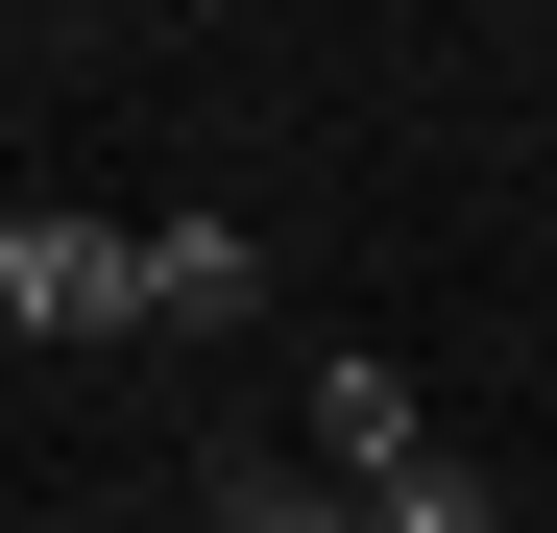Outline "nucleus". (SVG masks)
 I'll list each match as a JSON object with an SVG mask.
<instances>
[{
    "label": "nucleus",
    "mask_w": 557,
    "mask_h": 533,
    "mask_svg": "<svg viewBox=\"0 0 557 533\" xmlns=\"http://www.w3.org/2000/svg\"><path fill=\"white\" fill-rule=\"evenodd\" d=\"M0 315H25V339H122V315H146V243L25 195V219H0Z\"/></svg>",
    "instance_id": "f257e3e1"
},
{
    "label": "nucleus",
    "mask_w": 557,
    "mask_h": 533,
    "mask_svg": "<svg viewBox=\"0 0 557 533\" xmlns=\"http://www.w3.org/2000/svg\"><path fill=\"white\" fill-rule=\"evenodd\" d=\"M146 315H170V339H243V315H267V243H243V219H146Z\"/></svg>",
    "instance_id": "f03ea898"
},
{
    "label": "nucleus",
    "mask_w": 557,
    "mask_h": 533,
    "mask_svg": "<svg viewBox=\"0 0 557 533\" xmlns=\"http://www.w3.org/2000/svg\"><path fill=\"white\" fill-rule=\"evenodd\" d=\"M315 461H339V485H412V388H388V364H315Z\"/></svg>",
    "instance_id": "7ed1b4c3"
},
{
    "label": "nucleus",
    "mask_w": 557,
    "mask_h": 533,
    "mask_svg": "<svg viewBox=\"0 0 557 533\" xmlns=\"http://www.w3.org/2000/svg\"><path fill=\"white\" fill-rule=\"evenodd\" d=\"M363 533H485V485H460V461H412V485H363Z\"/></svg>",
    "instance_id": "20e7f679"
},
{
    "label": "nucleus",
    "mask_w": 557,
    "mask_h": 533,
    "mask_svg": "<svg viewBox=\"0 0 557 533\" xmlns=\"http://www.w3.org/2000/svg\"><path fill=\"white\" fill-rule=\"evenodd\" d=\"M219 533H363L339 485H219Z\"/></svg>",
    "instance_id": "39448f33"
}]
</instances>
